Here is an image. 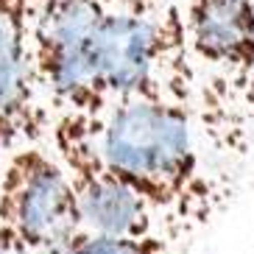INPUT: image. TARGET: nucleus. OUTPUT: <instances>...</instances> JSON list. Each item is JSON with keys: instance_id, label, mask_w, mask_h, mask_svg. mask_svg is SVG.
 I'll use <instances>...</instances> for the list:
<instances>
[{"instance_id": "nucleus-1", "label": "nucleus", "mask_w": 254, "mask_h": 254, "mask_svg": "<svg viewBox=\"0 0 254 254\" xmlns=\"http://www.w3.org/2000/svg\"><path fill=\"white\" fill-rule=\"evenodd\" d=\"M109 168L171 226L212 215V185L201 165L193 109L159 98H112L78 115Z\"/></svg>"}, {"instance_id": "nucleus-2", "label": "nucleus", "mask_w": 254, "mask_h": 254, "mask_svg": "<svg viewBox=\"0 0 254 254\" xmlns=\"http://www.w3.org/2000/svg\"><path fill=\"white\" fill-rule=\"evenodd\" d=\"M90 62L98 106L112 98L193 104L198 70L187 53L182 11L171 0L106 6L92 34Z\"/></svg>"}, {"instance_id": "nucleus-3", "label": "nucleus", "mask_w": 254, "mask_h": 254, "mask_svg": "<svg viewBox=\"0 0 254 254\" xmlns=\"http://www.w3.org/2000/svg\"><path fill=\"white\" fill-rule=\"evenodd\" d=\"M104 11V0H34L31 51L39 95L51 118L98 109L90 45Z\"/></svg>"}, {"instance_id": "nucleus-4", "label": "nucleus", "mask_w": 254, "mask_h": 254, "mask_svg": "<svg viewBox=\"0 0 254 254\" xmlns=\"http://www.w3.org/2000/svg\"><path fill=\"white\" fill-rule=\"evenodd\" d=\"M48 137L53 145V157L59 159L70 182L81 232L104 238L157 235L159 218L154 215V209L101 159L78 115L51 118Z\"/></svg>"}, {"instance_id": "nucleus-5", "label": "nucleus", "mask_w": 254, "mask_h": 254, "mask_svg": "<svg viewBox=\"0 0 254 254\" xmlns=\"http://www.w3.org/2000/svg\"><path fill=\"white\" fill-rule=\"evenodd\" d=\"M0 226L34 254L64 246L81 232L67 176L39 142L0 162Z\"/></svg>"}, {"instance_id": "nucleus-6", "label": "nucleus", "mask_w": 254, "mask_h": 254, "mask_svg": "<svg viewBox=\"0 0 254 254\" xmlns=\"http://www.w3.org/2000/svg\"><path fill=\"white\" fill-rule=\"evenodd\" d=\"M31 20L34 0H0V162L37 145L51 126L37 87Z\"/></svg>"}, {"instance_id": "nucleus-7", "label": "nucleus", "mask_w": 254, "mask_h": 254, "mask_svg": "<svg viewBox=\"0 0 254 254\" xmlns=\"http://www.w3.org/2000/svg\"><path fill=\"white\" fill-rule=\"evenodd\" d=\"M185 20L187 53L226 84L254 78V0H190Z\"/></svg>"}, {"instance_id": "nucleus-8", "label": "nucleus", "mask_w": 254, "mask_h": 254, "mask_svg": "<svg viewBox=\"0 0 254 254\" xmlns=\"http://www.w3.org/2000/svg\"><path fill=\"white\" fill-rule=\"evenodd\" d=\"M67 254H173L171 240L165 235H142V238H104L78 232L64 243Z\"/></svg>"}, {"instance_id": "nucleus-9", "label": "nucleus", "mask_w": 254, "mask_h": 254, "mask_svg": "<svg viewBox=\"0 0 254 254\" xmlns=\"http://www.w3.org/2000/svg\"><path fill=\"white\" fill-rule=\"evenodd\" d=\"M0 254H34L23 240H17L11 232H6L0 226Z\"/></svg>"}, {"instance_id": "nucleus-10", "label": "nucleus", "mask_w": 254, "mask_h": 254, "mask_svg": "<svg viewBox=\"0 0 254 254\" xmlns=\"http://www.w3.org/2000/svg\"><path fill=\"white\" fill-rule=\"evenodd\" d=\"M106 6H112V3H159V0H104Z\"/></svg>"}, {"instance_id": "nucleus-11", "label": "nucleus", "mask_w": 254, "mask_h": 254, "mask_svg": "<svg viewBox=\"0 0 254 254\" xmlns=\"http://www.w3.org/2000/svg\"><path fill=\"white\" fill-rule=\"evenodd\" d=\"M39 254H67L64 246H56V249H48V252H39Z\"/></svg>"}]
</instances>
